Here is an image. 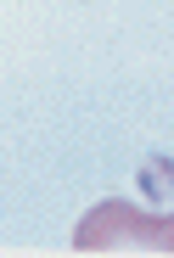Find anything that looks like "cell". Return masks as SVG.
I'll use <instances>...</instances> for the list:
<instances>
[{"instance_id":"1","label":"cell","mask_w":174,"mask_h":258,"mask_svg":"<svg viewBox=\"0 0 174 258\" xmlns=\"http://www.w3.org/2000/svg\"><path fill=\"white\" fill-rule=\"evenodd\" d=\"M79 252H129V247H146V252H174V219L168 213H146V208H129V202H101L79 219L73 230Z\"/></svg>"}]
</instances>
